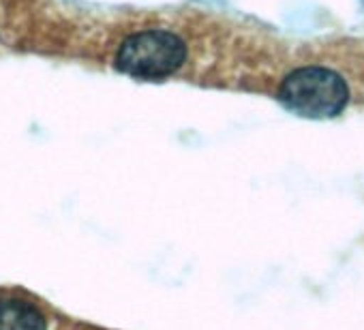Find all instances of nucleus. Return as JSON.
Here are the masks:
<instances>
[{"mask_svg":"<svg viewBox=\"0 0 364 330\" xmlns=\"http://www.w3.org/2000/svg\"><path fill=\"white\" fill-rule=\"evenodd\" d=\"M0 330H48L46 315L28 300L0 298Z\"/></svg>","mask_w":364,"mask_h":330,"instance_id":"obj_3","label":"nucleus"},{"mask_svg":"<svg viewBox=\"0 0 364 330\" xmlns=\"http://www.w3.org/2000/svg\"><path fill=\"white\" fill-rule=\"evenodd\" d=\"M281 101L304 118H332L349 101L345 80L323 67H304L289 73L279 90Z\"/></svg>","mask_w":364,"mask_h":330,"instance_id":"obj_1","label":"nucleus"},{"mask_svg":"<svg viewBox=\"0 0 364 330\" xmlns=\"http://www.w3.org/2000/svg\"><path fill=\"white\" fill-rule=\"evenodd\" d=\"M187 48L176 35L165 31H146L131 35L118 50V69L144 80L171 75L185 63Z\"/></svg>","mask_w":364,"mask_h":330,"instance_id":"obj_2","label":"nucleus"}]
</instances>
